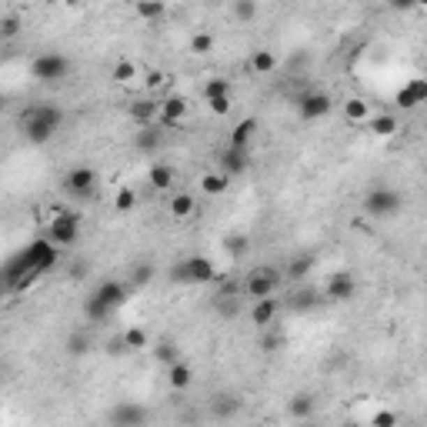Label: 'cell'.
Instances as JSON below:
<instances>
[{
    "label": "cell",
    "mask_w": 427,
    "mask_h": 427,
    "mask_svg": "<svg viewBox=\"0 0 427 427\" xmlns=\"http://www.w3.org/2000/svg\"><path fill=\"white\" fill-rule=\"evenodd\" d=\"M57 260H61V247L54 244L50 237L33 241L27 250H20V254L10 260V267H7V284L14 290H27L40 274H47L50 267H57Z\"/></svg>",
    "instance_id": "cell-1"
},
{
    "label": "cell",
    "mask_w": 427,
    "mask_h": 427,
    "mask_svg": "<svg viewBox=\"0 0 427 427\" xmlns=\"http://www.w3.org/2000/svg\"><path fill=\"white\" fill-rule=\"evenodd\" d=\"M63 127V107L57 104H33L20 117V130L31 144H47Z\"/></svg>",
    "instance_id": "cell-2"
},
{
    "label": "cell",
    "mask_w": 427,
    "mask_h": 427,
    "mask_svg": "<svg viewBox=\"0 0 427 427\" xmlns=\"http://www.w3.org/2000/svg\"><path fill=\"white\" fill-rule=\"evenodd\" d=\"M67 74H70V61H67V54H61V50L37 54L31 61V77L40 80V84H57V80H63Z\"/></svg>",
    "instance_id": "cell-3"
},
{
    "label": "cell",
    "mask_w": 427,
    "mask_h": 427,
    "mask_svg": "<svg viewBox=\"0 0 427 427\" xmlns=\"http://www.w3.org/2000/svg\"><path fill=\"white\" fill-rule=\"evenodd\" d=\"M400 207H404V200H400V194L391 190V187H370L364 197V211L370 214V217H381V220L400 214Z\"/></svg>",
    "instance_id": "cell-4"
},
{
    "label": "cell",
    "mask_w": 427,
    "mask_h": 427,
    "mask_svg": "<svg viewBox=\"0 0 427 427\" xmlns=\"http://www.w3.org/2000/svg\"><path fill=\"white\" fill-rule=\"evenodd\" d=\"M47 237L57 247H70L80 237V214H74V211L54 214V220L47 224Z\"/></svg>",
    "instance_id": "cell-5"
},
{
    "label": "cell",
    "mask_w": 427,
    "mask_h": 427,
    "mask_svg": "<svg viewBox=\"0 0 427 427\" xmlns=\"http://www.w3.org/2000/svg\"><path fill=\"white\" fill-rule=\"evenodd\" d=\"M63 194L74 200H91L97 194V174L91 167H74L63 177Z\"/></svg>",
    "instance_id": "cell-6"
},
{
    "label": "cell",
    "mask_w": 427,
    "mask_h": 427,
    "mask_svg": "<svg viewBox=\"0 0 427 427\" xmlns=\"http://www.w3.org/2000/svg\"><path fill=\"white\" fill-rule=\"evenodd\" d=\"M214 277H217V271L207 257H187L174 271V280H181V284H211Z\"/></svg>",
    "instance_id": "cell-7"
},
{
    "label": "cell",
    "mask_w": 427,
    "mask_h": 427,
    "mask_svg": "<svg viewBox=\"0 0 427 427\" xmlns=\"http://www.w3.org/2000/svg\"><path fill=\"white\" fill-rule=\"evenodd\" d=\"M294 107H297V117L301 121H320V117H327L331 114V93L324 91H310V93H301L297 100H294Z\"/></svg>",
    "instance_id": "cell-8"
},
{
    "label": "cell",
    "mask_w": 427,
    "mask_h": 427,
    "mask_svg": "<svg viewBox=\"0 0 427 427\" xmlns=\"http://www.w3.org/2000/svg\"><path fill=\"white\" fill-rule=\"evenodd\" d=\"M357 294V280H354L351 271H334L324 284V297L327 301H351Z\"/></svg>",
    "instance_id": "cell-9"
},
{
    "label": "cell",
    "mask_w": 427,
    "mask_h": 427,
    "mask_svg": "<svg viewBox=\"0 0 427 427\" xmlns=\"http://www.w3.org/2000/svg\"><path fill=\"white\" fill-rule=\"evenodd\" d=\"M394 104L400 107V110H417L421 104H427V80H424V77H414V80H407V84L397 91Z\"/></svg>",
    "instance_id": "cell-10"
},
{
    "label": "cell",
    "mask_w": 427,
    "mask_h": 427,
    "mask_svg": "<svg viewBox=\"0 0 427 427\" xmlns=\"http://www.w3.org/2000/svg\"><path fill=\"white\" fill-rule=\"evenodd\" d=\"M277 290V274L267 267V271H254V274L247 277L244 284V294L250 297V301H260V297H274Z\"/></svg>",
    "instance_id": "cell-11"
},
{
    "label": "cell",
    "mask_w": 427,
    "mask_h": 427,
    "mask_svg": "<svg viewBox=\"0 0 427 427\" xmlns=\"http://www.w3.org/2000/svg\"><path fill=\"white\" fill-rule=\"evenodd\" d=\"M187 121V100L183 97H164L160 100V123L164 127H181V123Z\"/></svg>",
    "instance_id": "cell-12"
},
{
    "label": "cell",
    "mask_w": 427,
    "mask_h": 427,
    "mask_svg": "<svg viewBox=\"0 0 427 427\" xmlns=\"http://www.w3.org/2000/svg\"><path fill=\"white\" fill-rule=\"evenodd\" d=\"M107 421L114 427H134V424H144V421H147V411L137 407V404H117L114 411L107 414Z\"/></svg>",
    "instance_id": "cell-13"
},
{
    "label": "cell",
    "mask_w": 427,
    "mask_h": 427,
    "mask_svg": "<svg viewBox=\"0 0 427 427\" xmlns=\"http://www.w3.org/2000/svg\"><path fill=\"white\" fill-rule=\"evenodd\" d=\"M93 297L107 307V310H117V307L127 301V287H123L121 280H104L100 287L93 290Z\"/></svg>",
    "instance_id": "cell-14"
},
{
    "label": "cell",
    "mask_w": 427,
    "mask_h": 427,
    "mask_svg": "<svg viewBox=\"0 0 427 427\" xmlns=\"http://www.w3.org/2000/svg\"><path fill=\"white\" fill-rule=\"evenodd\" d=\"M160 144H164V134H160L153 123H144L137 134H134V147H137L140 153H157Z\"/></svg>",
    "instance_id": "cell-15"
},
{
    "label": "cell",
    "mask_w": 427,
    "mask_h": 427,
    "mask_svg": "<svg viewBox=\"0 0 427 427\" xmlns=\"http://www.w3.org/2000/svg\"><path fill=\"white\" fill-rule=\"evenodd\" d=\"M247 167H250L247 147H234V144H230L227 151L220 153V170H224V174H244Z\"/></svg>",
    "instance_id": "cell-16"
},
{
    "label": "cell",
    "mask_w": 427,
    "mask_h": 427,
    "mask_svg": "<svg viewBox=\"0 0 427 427\" xmlns=\"http://www.w3.org/2000/svg\"><path fill=\"white\" fill-rule=\"evenodd\" d=\"M127 114H130L140 127H144V123H153V121H160V100H134V104L127 107Z\"/></svg>",
    "instance_id": "cell-17"
},
{
    "label": "cell",
    "mask_w": 427,
    "mask_h": 427,
    "mask_svg": "<svg viewBox=\"0 0 427 427\" xmlns=\"http://www.w3.org/2000/svg\"><path fill=\"white\" fill-rule=\"evenodd\" d=\"M277 317V301L274 297H260V301H254V307H250V320L257 324V327H271Z\"/></svg>",
    "instance_id": "cell-18"
},
{
    "label": "cell",
    "mask_w": 427,
    "mask_h": 427,
    "mask_svg": "<svg viewBox=\"0 0 427 427\" xmlns=\"http://www.w3.org/2000/svg\"><path fill=\"white\" fill-rule=\"evenodd\" d=\"M134 14H137L140 20L153 24V20H160V17L167 14V3H164V0H134Z\"/></svg>",
    "instance_id": "cell-19"
},
{
    "label": "cell",
    "mask_w": 427,
    "mask_h": 427,
    "mask_svg": "<svg viewBox=\"0 0 427 427\" xmlns=\"http://www.w3.org/2000/svg\"><path fill=\"white\" fill-rule=\"evenodd\" d=\"M227 187H230V174H224V170H217V174H204V177H200V190H204V194L220 197V194H227Z\"/></svg>",
    "instance_id": "cell-20"
},
{
    "label": "cell",
    "mask_w": 427,
    "mask_h": 427,
    "mask_svg": "<svg viewBox=\"0 0 427 427\" xmlns=\"http://www.w3.org/2000/svg\"><path fill=\"white\" fill-rule=\"evenodd\" d=\"M167 381L174 391H187L190 381H194V370H190V364H183V361H174L167 370Z\"/></svg>",
    "instance_id": "cell-21"
},
{
    "label": "cell",
    "mask_w": 427,
    "mask_h": 427,
    "mask_svg": "<svg viewBox=\"0 0 427 427\" xmlns=\"http://www.w3.org/2000/svg\"><path fill=\"white\" fill-rule=\"evenodd\" d=\"M254 134H257V117H244V121L230 130V144H234V147H247Z\"/></svg>",
    "instance_id": "cell-22"
},
{
    "label": "cell",
    "mask_w": 427,
    "mask_h": 427,
    "mask_svg": "<svg viewBox=\"0 0 427 427\" xmlns=\"http://www.w3.org/2000/svg\"><path fill=\"white\" fill-rule=\"evenodd\" d=\"M367 127H370V134H374V137H394L397 134V117H391V114H374V117L367 121Z\"/></svg>",
    "instance_id": "cell-23"
},
{
    "label": "cell",
    "mask_w": 427,
    "mask_h": 427,
    "mask_svg": "<svg viewBox=\"0 0 427 427\" xmlns=\"http://www.w3.org/2000/svg\"><path fill=\"white\" fill-rule=\"evenodd\" d=\"M287 414H290V417H297V421L310 417V414H314V397H310V394H294L287 400Z\"/></svg>",
    "instance_id": "cell-24"
},
{
    "label": "cell",
    "mask_w": 427,
    "mask_h": 427,
    "mask_svg": "<svg viewBox=\"0 0 427 427\" xmlns=\"http://www.w3.org/2000/svg\"><path fill=\"white\" fill-rule=\"evenodd\" d=\"M344 117L354 123L370 121V107H367V100H361V97H347V100H344Z\"/></svg>",
    "instance_id": "cell-25"
},
{
    "label": "cell",
    "mask_w": 427,
    "mask_h": 427,
    "mask_svg": "<svg viewBox=\"0 0 427 427\" xmlns=\"http://www.w3.org/2000/svg\"><path fill=\"white\" fill-rule=\"evenodd\" d=\"M137 77H140V70L134 61H117L114 70H110V80H114V84H134Z\"/></svg>",
    "instance_id": "cell-26"
},
{
    "label": "cell",
    "mask_w": 427,
    "mask_h": 427,
    "mask_svg": "<svg viewBox=\"0 0 427 427\" xmlns=\"http://www.w3.org/2000/svg\"><path fill=\"white\" fill-rule=\"evenodd\" d=\"M250 70H254V74H274L277 70V54H271V50H254V57H250Z\"/></svg>",
    "instance_id": "cell-27"
},
{
    "label": "cell",
    "mask_w": 427,
    "mask_h": 427,
    "mask_svg": "<svg viewBox=\"0 0 427 427\" xmlns=\"http://www.w3.org/2000/svg\"><path fill=\"white\" fill-rule=\"evenodd\" d=\"M147 177H151L153 190H167V187H174V167H167V164H153Z\"/></svg>",
    "instance_id": "cell-28"
},
{
    "label": "cell",
    "mask_w": 427,
    "mask_h": 427,
    "mask_svg": "<svg viewBox=\"0 0 427 427\" xmlns=\"http://www.w3.org/2000/svg\"><path fill=\"white\" fill-rule=\"evenodd\" d=\"M194 211H197V200L190 197V194H183L181 190V194H174V197H170V214H174V217H181L183 220V217H190Z\"/></svg>",
    "instance_id": "cell-29"
},
{
    "label": "cell",
    "mask_w": 427,
    "mask_h": 427,
    "mask_svg": "<svg viewBox=\"0 0 427 427\" xmlns=\"http://www.w3.org/2000/svg\"><path fill=\"white\" fill-rule=\"evenodd\" d=\"M134 207H137V194H134V187H117V194H114V211L130 214Z\"/></svg>",
    "instance_id": "cell-30"
},
{
    "label": "cell",
    "mask_w": 427,
    "mask_h": 427,
    "mask_svg": "<svg viewBox=\"0 0 427 427\" xmlns=\"http://www.w3.org/2000/svg\"><path fill=\"white\" fill-rule=\"evenodd\" d=\"M214 50V33L211 31H197L190 37V54H211Z\"/></svg>",
    "instance_id": "cell-31"
},
{
    "label": "cell",
    "mask_w": 427,
    "mask_h": 427,
    "mask_svg": "<svg viewBox=\"0 0 427 427\" xmlns=\"http://www.w3.org/2000/svg\"><path fill=\"white\" fill-rule=\"evenodd\" d=\"M107 314H114V310H107V307L100 304L93 294L84 301V317H87V320H107Z\"/></svg>",
    "instance_id": "cell-32"
},
{
    "label": "cell",
    "mask_w": 427,
    "mask_h": 427,
    "mask_svg": "<svg viewBox=\"0 0 427 427\" xmlns=\"http://www.w3.org/2000/svg\"><path fill=\"white\" fill-rule=\"evenodd\" d=\"M224 93H230V80H224V77H211L207 87H204V97L211 100V97H224Z\"/></svg>",
    "instance_id": "cell-33"
},
{
    "label": "cell",
    "mask_w": 427,
    "mask_h": 427,
    "mask_svg": "<svg viewBox=\"0 0 427 427\" xmlns=\"http://www.w3.org/2000/svg\"><path fill=\"white\" fill-rule=\"evenodd\" d=\"M310 267H314V257H294L287 267V274L294 277V280H301V277L310 274Z\"/></svg>",
    "instance_id": "cell-34"
},
{
    "label": "cell",
    "mask_w": 427,
    "mask_h": 427,
    "mask_svg": "<svg viewBox=\"0 0 427 427\" xmlns=\"http://www.w3.org/2000/svg\"><path fill=\"white\" fill-rule=\"evenodd\" d=\"M17 33H20V17L7 14L3 20H0V37H3V40H14Z\"/></svg>",
    "instance_id": "cell-35"
},
{
    "label": "cell",
    "mask_w": 427,
    "mask_h": 427,
    "mask_svg": "<svg viewBox=\"0 0 427 427\" xmlns=\"http://www.w3.org/2000/svg\"><path fill=\"white\" fill-rule=\"evenodd\" d=\"M123 340H127V347H130V351H144V347H147V334H144L140 327L123 331Z\"/></svg>",
    "instance_id": "cell-36"
},
{
    "label": "cell",
    "mask_w": 427,
    "mask_h": 427,
    "mask_svg": "<svg viewBox=\"0 0 427 427\" xmlns=\"http://www.w3.org/2000/svg\"><path fill=\"white\" fill-rule=\"evenodd\" d=\"M234 14H237V20H254V14H257V3H254V0H237V3H234Z\"/></svg>",
    "instance_id": "cell-37"
},
{
    "label": "cell",
    "mask_w": 427,
    "mask_h": 427,
    "mask_svg": "<svg viewBox=\"0 0 427 427\" xmlns=\"http://www.w3.org/2000/svg\"><path fill=\"white\" fill-rule=\"evenodd\" d=\"M207 107H211L217 117H227L234 104H230V93H224V97H211V100H207Z\"/></svg>",
    "instance_id": "cell-38"
},
{
    "label": "cell",
    "mask_w": 427,
    "mask_h": 427,
    "mask_svg": "<svg viewBox=\"0 0 427 427\" xmlns=\"http://www.w3.org/2000/svg\"><path fill=\"white\" fill-rule=\"evenodd\" d=\"M153 357H157V361H164V364L181 361V357H177V347H170V344H157V347H153Z\"/></svg>",
    "instance_id": "cell-39"
},
{
    "label": "cell",
    "mask_w": 427,
    "mask_h": 427,
    "mask_svg": "<svg viewBox=\"0 0 427 427\" xmlns=\"http://www.w3.org/2000/svg\"><path fill=\"white\" fill-rule=\"evenodd\" d=\"M370 421H374V427H394V424H397V414H391V411H377L374 417H370Z\"/></svg>",
    "instance_id": "cell-40"
},
{
    "label": "cell",
    "mask_w": 427,
    "mask_h": 427,
    "mask_svg": "<svg viewBox=\"0 0 427 427\" xmlns=\"http://www.w3.org/2000/svg\"><path fill=\"white\" fill-rule=\"evenodd\" d=\"M87 351H91V340H87V337L84 334L70 337V354H87Z\"/></svg>",
    "instance_id": "cell-41"
},
{
    "label": "cell",
    "mask_w": 427,
    "mask_h": 427,
    "mask_svg": "<svg viewBox=\"0 0 427 427\" xmlns=\"http://www.w3.org/2000/svg\"><path fill=\"white\" fill-rule=\"evenodd\" d=\"M144 84H147L151 91H157V87L164 84V74H160V70H151V74H147V80H144Z\"/></svg>",
    "instance_id": "cell-42"
},
{
    "label": "cell",
    "mask_w": 427,
    "mask_h": 427,
    "mask_svg": "<svg viewBox=\"0 0 427 427\" xmlns=\"http://www.w3.org/2000/svg\"><path fill=\"white\" fill-rule=\"evenodd\" d=\"M144 280H151V267H147V264H137V277H134V284H144Z\"/></svg>",
    "instance_id": "cell-43"
},
{
    "label": "cell",
    "mask_w": 427,
    "mask_h": 427,
    "mask_svg": "<svg viewBox=\"0 0 427 427\" xmlns=\"http://www.w3.org/2000/svg\"><path fill=\"white\" fill-rule=\"evenodd\" d=\"M391 7H394V10H414L417 0H391Z\"/></svg>",
    "instance_id": "cell-44"
},
{
    "label": "cell",
    "mask_w": 427,
    "mask_h": 427,
    "mask_svg": "<svg viewBox=\"0 0 427 427\" xmlns=\"http://www.w3.org/2000/svg\"><path fill=\"white\" fill-rule=\"evenodd\" d=\"M277 344H280V337H277V334H267V337H264V347H267V351H277Z\"/></svg>",
    "instance_id": "cell-45"
},
{
    "label": "cell",
    "mask_w": 427,
    "mask_h": 427,
    "mask_svg": "<svg viewBox=\"0 0 427 427\" xmlns=\"http://www.w3.org/2000/svg\"><path fill=\"white\" fill-rule=\"evenodd\" d=\"M63 3H67V7H80L84 0H63Z\"/></svg>",
    "instance_id": "cell-46"
},
{
    "label": "cell",
    "mask_w": 427,
    "mask_h": 427,
    "mask_svg": "<svg viewBox=\"0 0 427 427\" xmlns=\"http://www.w3.org/2000/svg\"><path fill=\"white\" fill-rule=\"evenodd\" d=\"M417 7H427V0H417Z\"/></svg>",
    "instance_id": "cell-47"
},
{
    "label": "cell",
    "mask_w": 427,
    "mask_h": 427,
    "mask_svg": "<svg viewBox=\"0 0 427 427\" xmlns=\"http://www.w3.org/2000/svg\"><path fill=\"white\" fill-rule=\"evenodd\" d=\"M424 170H427V160H424Z\"/></svg>",
    "instance_id": "cell-48"
}]
</instances>
